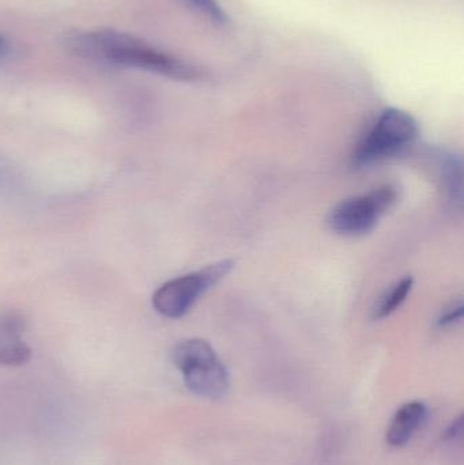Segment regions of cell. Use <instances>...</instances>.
<instances>
[{"label": "cell", "instance_id": "8fae6325", "mask_svg": "<svg viewBox=\"0 0 464 465\" xmlns=\"http://www.w3.org/2000/svg\"><path fill=\"white\" fill-rule=\"evenodd\" d=\"M459 436H462V417L457 422L452 423L451 428L446 433L447 439H455V437Z\"/></svg>", "mask_w": 464, "mask_h": 465}, {"label": "cell", "instance_id": "30bf717a", "mask_svg": "<svg viewBox=\"0 0 464 465\" xmlns=\"http://www.w3.org/2000/svg\"><path fill=\"white\" fill-rule=\"evenodd\" d=\"M463 317V303L462 301L452 302L451 305L447 306L438 319V327L447 328L451 325L457 324L462 320Z\"/></svg>", "mask_w": 464, "mask_h": 465}, {"label": "cell", "instance_id": "277c9868", "mask_svg": "<svg viewBox=\"0 0 464 465\" xmlns=\"http://www.w3.org/2000/svg\"><path fill=\"white\" fill-rule=\"evenodd\" d=\"M233 264V260H221L166 282L153 295V306L168 319H180L190 312L202 294L231 272Z\"/></svg>", "mask_w": 464, "mask_h": 465}, {"label": "cell", "instance_id": "7a4b0ae2", "mask_svg": "<svg viewBox=\"0 0 464 465\" xmlns=\"http://www.w3.org/2000/svg\"><path fill=\"white\" fill-rule=\"evenodd\" d=\"M174 365L184 379L185 387L201 398H223L229 390V373L209 341L187 339L174 346Z\"/></svg>", "mask_w": 464, "mask_h": 465}, {"label": "cell", "instance_id": "3957f363", "mask_svg": "<svg viewBox=\"0 0 464 465\" xmlns=\"http://www.w3.org/2000/svg\"><path fill=\"white\" fill-rule=\"evenodd\" d=\"M419 134L416 120L400 109H386L376 120L351 155L356 168H365L402 152Z\"/></svg>", "mask_w": 464, "mask_h": 465}, {"label": "cell", "instance_id": "6da1fadb", "mask_svg": "<svg viewBox=\"0 0 464 465\" xmlns=\"http://www.w3.org/2000/svg\"><path fill=\"white\" fill-rule=\"evenodd\" d=\"M71 52L84 59L141 68L177 81H195L201 71L184 60L163 54L128 33L112 29L76 33L67 38Z\"/></svg>", "mask_w": 464, "mask_h": 465}, {"label": "cell", "instance_id": "52a82bcc", "mask_svg": "<svg viewBox=\"0 0 464 465\" xmlns=\"http://www.w3.org/2000/svg\"><path fill=\"white\" fill-rule=\"evenodd\" d=\"M428 417V407L422 401H414L403 404L391 420L387 430V442L391 447H403L413 439L416 431L424 425Z\"/></svg>", "mask_w": 464, "mask_h": 465}, {"label": "cell", "instance_id": "ba28073f", "mask_svg": "<svg viewBox=\"0 0 464 465\" xmlns=\"http://www.w3.org/2000/svg\"><path fill=\"white\" fill-rule=\"evenodd\" d=\"M414 279L411 276L400 279L397 283L392 284L373 309V317L378 320L386 319L391 316L403 302L413 289Z\"/></svg>", "mask_w": 464, "mask_h": 465}, {"label": "cell", "instance_id": "7c38bea8", "mask_svg": "<svg viewBox=\"0 0 464 465\" xmlns=\"http://www.w3.org/2000/svg\"><path fill=\"white\" fill-rule=\"evenodd\" d=\"M11 45L3 35H0V57L10 56Z\"/></svg>", "mask_w": 464, "mask_h": 465}, {"label": "cell", "instance_id": "5b68a950", "mask_svg": "<svg viewBox=\"0 0 464 465\" xmlns=\"http://www.w3.org/2000/svg\"><path fill=\"white\" fill-rule=\"evenodd\" d=\"M397 201L398 190L391 184L376 188L364 195L346 199L330 213V228L348 237L368 234Z\"/></svg>", "mask_w": 464, "mask_h": 465}, {"label": "cell", "instance_id": "8992f818", "mask_svg": "<svg viewBox=\"0 0 464 465\" xmlns=\"http://www.w3.org/2000/svg\"><path fill=\"white\" fill-rule=\"evenodd\" d=\"M25 322L19 314H0V365L21 366L30 360L27 344L22 341Z\"/></svg>", "mask_w": 464, "mask_h": 465}, {"label": "cell", "instance_id": "9c48e42d", "mask_svg": "<svg viewBox=\"0 0 464 465\" xmlns=\"http://www.w3.org/2000/svg\"><path fill=\"white\" fill-rule=\"evenodd\" d=\"M187 2L193 5L196 10L204 14L214 24L223 25L228 22V15H226L225 11L222 10L217 0H187Z\"/></svg>", "mask_w": 464, "mask_h": 465}]
</instances>
